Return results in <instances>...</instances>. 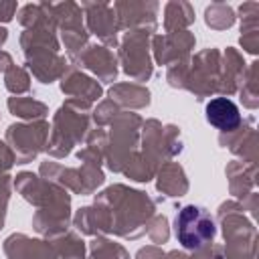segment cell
I'll return each mask as SVG.
<instances>
[{"label":"cell","instance_id":"obj_1","mask_svg":"<svg viewBox=\"0 0 259 259\" xmlns=\"http://www.w3.org/2000/svg\"><path fill=\"white\" fill-rule=\"evenodd\" d=\"M176 237L184 249H198L214 237V221L202 206L188 204L176 217Z\"/></svg>","mask_w":259,"mask_h":259},{"label":"cell","instance_id":"obj_2","mask_svg":"<svg viewBox=\"0 0 259 259\" xmlns=\"http://www.w3.org/2000/svg\"><path fill=\"white\" fill-rule=\"evenodd\" d=\"M206 119L217 130L229 132V130H235L241 123V113H239V107L231 99L214 97L206 105Z\"/></svg>","mask_w":259,"mask_h":259}]
</instances>
